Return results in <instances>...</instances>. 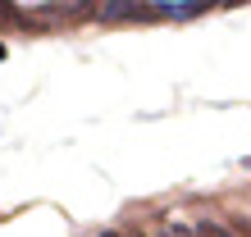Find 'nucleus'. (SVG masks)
<instances>
[{
    "label": "nucleus",
    "mask_w": 251,
    "mask_h": 237,
    "mask_svg": "<svg viewBox=\"0 0 251 237\" xmlns=\"http://www.w3.org/2000/svg\"><path fill=\"white\" fill-rule=\"evenodd\" d=\"M100 237H119V233H100Z\"/></svg>",
    "instance_id": "obj_6"
},
{
    "label": "nucleus",
    "mask_w": 251,
    "mask_h": 237,
    "mask_svg": "<svg viewBox=\"0 0 251 237\" xmlns=\"http://www.w3.org/2000/svg\"><path fill=\"white\" fill-rule=\"evenodd\" d=\"M0 27H5V9H0Z\"/></svg>",
    "instance_id": "obj_5"
},
{
    "label": "nucleus",
    "mask_w": 251,
    "mask_h": 237,
    "mask_svg": "<svg viewBox=\"0 0 251 237\" xmlns=\"http://www.w3.org/2000/svg\"><path fill=\"white\" fill-rule=\"evenodd\" d=\"M100 23H155V5H137V0H105L96 9Z\"/></svg>",
    "instance_id": "obj_1"
},
{
    "label": "nucleus",
    "mask_w": 251,
    "mask_h": 237,
    "mask_svg": "<svg viewBox=\"0 0 251 237\" xmlns=\"http://www.w3.org/2000/svg\"><path fill=\"white\" fill-rule=\"evenodd\" d=\"M247 169H251V155H247Z\"/></svg>",
    "instance_id": "obj_7"
},
{
    "label": "nucleus",
    "mask_w": 251,
    "mask_h": 237,
    "mask_svg": "<svg viewBox=\"0 0 251 237\" xmlns=\"http://www.w3.org/2000/svg\"><path fill=\"white\" fill-rule=\"evenodd\" d=\"M5 55H9V50H5V41H0V59H5Z\"/></svg>",
    "instance_id": "obj_4"
},
{
    "label": "nucleus",
    "mask_w": 251,
    "mask_h": 237,
    "mask_svg": "<svg viewBox=\"0 0 251 237\" xmlns=\"http://www.w3.org/2000/svg\"><path fill=\"white\" fill-rule=\"evenodd\" d=\"M205 9H210V0H160V5H155V19L187 23V19H201Z\"/></svg>",
    "instance_id": "obj_2"
},
{
    "label": "nucleus",
    "mask_w": 251,
    "mask_h": 237,
    "mask_svg": "<svg viewBox=\"0 0 251 237\" xmlns=\"http://www.w3.org/2000/svg\"><path fill=\"white\" fill-rule=\"evenodd\" d=\"M192 237H238L228 224H215V219H197L192 224Z\"/></svg>",
    "instance_id": "obj_3"
}]
</instances>
